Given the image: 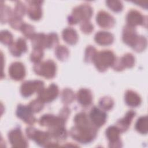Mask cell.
I'll return each instance as SVG.
<instances>
[{
  "label": "cell",
  "mask_w": 148,
  "mask_h": 148,
  "mask_svg": "<svg viewBox=\"0 0 148 148\" xmlns=\"http://www.w3.org/2000/svg\"><path fill=\"white\" fill-rule=\"evenodd\" d=\"M27 49L26 42L24 39L19 38L17 40L10 45L9 50L10 53L14 56H20L22 53L26 51Z\"/></svg>",
  "instance_id": "obj_15"
},
{
  "label": "cell",
  "mask_w": 148,
  "mask_h": 148,
  "mask_svg": "<svg viewBox=\"0 0 148 148\" xmlns=\"http://www.w3.org/2000/svg\"><path fill=\"white\" fill-rule=\"evenodd\" d=\"M28 106L32 112H39L43 109V102L38 98V99L31 101Z\"/></svg>",
  "instance_id": "obj_28"
},
{
  "label": "cell",
  "mask_w": 148,
  "mask_h": 148,
  "mask_svg": "<svg viewBox=\"0 0 148 148\" xmlns=\"http://www.w3.org/2000/svg\"><path fill=\"white\" fill-rule=\"evenodd\" d=\"M115 60L116 57L113 52L109 50H103L96 54L93 62L99 71L103 72L109 66L113 65Z\"/></svg>",
  "instance_id": "obj_2"
},
{
  "label": "cell",
  "mask_w": 148,
  "mask_h": 148,
  "mask_svg": "<svg viewBox=\"0 0 148 148\" xmlns=\"http://www.w3.org/2000/svg\"><path fill=\"white\" fill-rule=\"evenodd\" d=\"M90 117L92 123L95 126L99 127L104 124L106 119V114L97 107H94L91 110Z\"/></svg>",
  "instance_id": "obj_11"
},
{
  "label": "cell",
  "mask_w": 148,
  "mask_h": 148,
  "mask_svg": "<svg viewBox=\"0 0 148 148\" xmlns=\"http://www.w3.org/2000/svg\"><path fill=\"white\" fill-rule=\"evenodd\" d=\"M32 112L28 106L19 105L17 107L16 114L17 117L28 124H33L35 122V118L32 114Z\"/></svg>",
  "instance_id": "obj_12"
},
{
  "label": "cell",
  "mask_w": 148,
  "mask_h": 148,
  "mask_svg": "<svg viewBox=\"0 0 148 148\" xmlns=\"http://www.w3.org/2000/svg\"><path fill=\"white\" fill-rule=\"evenodd\" d=\"M76 125L70 131L72 138L76 141L86 144L92 142L97 135V129L91 123L85 113H79L75 117Z\"/></svg>",
  "instance_id": "obj_1"
},
{
  "label": "cell",
  "mask_w": 148,
  "mask_h": 148,
  "mask_svg": "<svg viewBox=\"0 0 148 148\" xmlns=\"http://www.w3.org/2000/svg\"><path fill=\"white\" fill-rule=\"evenodd\" d=\"M125 100L127 104L132 107L138 106L141 101L139 96L135 92L130 90H128L126 92L125 95Z\"/></svg>",
  "instance_id": "obj_19"
},
{
  "label": "cell",
  "mask_w": 148,
  "mask_h": 148,
  "mask_svg": "<svg viewBox=\"0 0 148 148\" xmlns=\"http://www.w3.org/2000/svg\"><path fill=\"white\" fill-rule=\"evenodd\" d=\"M58 39L57 34L51 33L47 36L46 38V47H52L58 43Z\"/></svg>",
  "instance_id": "obj_31"
},
{
  "label": "cell",
  "mask_w": 148,
  "mask_h": 148,
  "mask_svg": "<svg viewBox=\"0 0 148 148\" xmlns=\"http://www.w3.org/2000/svg\"><path fill=\"white\" fill-rule=\"evenodd\" d=\"M64 40L70 45H74L77 42V35L75 30L71 28H67L62 32Z\"/></svg>",
  "instance_id": "obj_20"
},
{
  "label": "cell",
  "mask_w": 148,
  "mask_h": 148,
  "mask_svg": "<svg viewBox=\"0 0 148 148\" xmlns=\"http://www.w3.org/2000/svg\"><path fill=\"white\" fill-rule=\"evenodd\" d=\"M139 37L136 35L135 29L132 27L127 25L124 27L123 33V39L127 45L134 48L138 41Z\"/></svg>",
  "instance_id": "obj_13"
},
{
  "label": "cell",
  "mask_w": 148,
  "mask_h": 148,
  "mask_svg": "<svg viewBox=\"0 0 148 148\" xmlns=\"http://www.w3.org/2000/svg\"><path fill=\"white\" fill-rule=\"evenodd\" d=\"M23 22L20 17H16L14 18H12L10 21V24L13 27V28H14L16 29H21V27L23 24H22Z\"/></svg>",
  "instance_id": "obj_34"
},
{
  "label": "cell",
  "mask_w": 148,
  "mask_h": 148,
  "mask_svg": "<svg viewBox=\"0 0 148 148\" xmlns=\"http://www.w3.org/2000/svg\"><path fill=\"white\" fill-rule=\"evenodd\" d=\"M77 101L83 106L89 105L92 99V94L89 90L82 88L80 89L77 94Z\"/></svg>",
  "instance_id": "obj_17"
},
{
  "label": "cell",
  "mask_w": 148,
  "mask_h": 148,
  "mask_svg": "<svg viewBox=\"0 0 148 148\" xmlns=\"http://www.w3.org/2000/svg\"><path fill=\"white\" fill-rule=\"evenodd\" d=\"M142 17L140 13L136 11H131L127 17V21L129 26L132 27L142 23Z\"/></svg>",
  "instance_id": "obj_21"
},
{
  "label": "cell",
  "mask_w": 148,
  "mask_h": 148,
  "mask_svg": "<svg viewBox=\"0 0 148 148\" xmlns=\"http://www.w3.org/2000/svg\"><path fill=\"white\" fill-rule=\"evenodd\" d=\"M135 113L134 112L130 110L127 113L124 118L117 121L116 123L117 128L119 129L120 132H124L127 130L129 126L130 125L133 117L135 116Z\"/></svg>",
  "instance_id": "obj_16"
},
{
  "label": "cell",
  "mask_w": 148,
  "mask_h": 148,
  "mask_svg": "<svg viewBox=\"0 0 148 148\" xmlns=\"http://www.w3.org/2000/svg\"><path fill=\"white\" fill-rule=\"evenodd\" d=\"M43 82L40 80L27 81L24 82L21 86V93L24 97L32 95L35 91L40 92L43 88Z\"/></svg>",
  "instance_id": "obj_6"
},
{
  "label": "cell",
  "mask_w": 148,
  "mask_h": 148,
  "mask_svg": "<svg viewBox=\"0 0 148 148\" xmlns=\"http://www.w3.org/2000/svg\"><path fill=\"white\" fill-rule=\"evenodd\" d=\"M28 14L31 19L37 20L41 17V10L39 5H31L28 9Z\"/></svg>",
  "instance_id": "obj_23"
},
{
  "label": "cell",
  "mask_w": 148,
  "mask_h": 148,
  "mask_svg": "<svg viewBox=\"0 0 148 148\" xmlns=\"http://www.w3.org/2000/svg\"><path fill=\"white\" fill-rule=\"evenodd\" d=\"M97 22L100 27L103 28H111L115 23L113 17L105 12H99L97 16Z\"/></svg>",
  "instance_id": "obj_14"
},
{
  "label": "cell",
  "mask_w": 148,
  "mask_h": 148,
  "mask_svg": "<svg viewBox=\"0 0 148 148\" xmlns=\"http://www.w3.org/2000/svg\"><path fill=\"white\" fill-rule=\"evenodd\" d=\"M121 62L124 68H131L134 65L135 59L131 54H127L121 58Z\"/></svg>",
  "instance_id": "obj_25"
},
{
  "label": "cell",
  "mask_w": 148,
  "mask_h": 148,
  "mask_svg": "<svg viewBox=\"0 0 148 148\" xmlns=\"http://www.w3.org/2000/svg\"><path fill=\"white\" fill-rule=\"evenodd\" d=\"M34 71L40 76H43L47 79L52 78L54 76L56 71V65L51 60L37 63L34 67Z\"/></svg>",
  "instance_id": "obj_4"
},
{
  "label": "cell",
  "mask_w": 148,
  "mask_h": 148,
  "mask_svg": "<svg viewBox=\"0 0 148 148\" xmlns=\"http://www.w3.org/2000/svg\"><path fill=\"white\" fill-rule=\"evenodd\" d=\"M8 138L10 143L14 147H27L28 142L20 128H15L9 132Z\"/></svg>",
  "instance_id": "obj_7"
},
{
  "label": "cell",
  "mask_w": 148,
  "mask_h": 148,
  "mask_svg": "<svg viewBox=\"0 0 148 148\" xmlns=\"http://www.w3.org/2000/svg\"><path fill=\"white\" fill-rule=\"evenodd\" d=\"M81 30L84 33H90L93 30V26L87 20L84 21L80 25Z\"/></svg>",
  "instance_id": "obj_35"
},
{
  "label": "cell",
  "mask_w": 148,
  "mask_h": 148,
  "mask_svg": "<svg viewBox=\"0 0 148 148\" xmlns=\"http://www.w3.org/2000/svg\"><path fill=\"white\" fill-rule=\"evenodd\" d=\"M95 40L101 45H109L113 42V36L109 32L100 31L95 34Z\"/></svg>",
  "instance_id": "obj_18"
},
{
  "label": "cell",
  "mask_w": 148,
  "mask_h": 148,
  "mask_svg": "<svg viewBox=\"0 0 148 148\" xmlns=\"http://www.w3.org/2000/svg\"><path fill=\"white\" fill-rule=\"evenodd\" d=\"M147 117H141L136 123L135 128L140 133L146 134L147 132Z\"/></svg>",
  "instance_id": "obj_22"
},
{
  "label": "cell",
  "mask_w": 148,
  "mask_h": 148,
  "mask_svg": "<svg viewBox=\"0 0 148 148\" xmlns=\"http://www.w3.org/2000/svg\"><path fill=\"white\" fill-rule=\"evenodd\" d=\"M120 131L114 126L109 127L106 131V135L109 140V146L111 147H120L122 146L119 136Z\"/></svg>",
  "instance_id": "obj_8"
},
{
  "label": "cell",
  "mask_w": 148,
  "mask_h": 148,
  "mask_svg": "<svg viewBox=\"0 0 148 148\" xmlns=\"http://www.w3.org/2000/svg\"><path fill=\"white\" fill-rule=\"evenodd\" d=\"M26 133L29 139H33L38 145L41 146L49 147L51 143L50 140L51 136L49 132L40 131L35 128L29 127L27 128Z\"/></svg>",
  "instance_id": "obj_3"
},
{
  "label": "cell",
  "mask_w": 148,
  "mask_h": 148,
  "mask_svg": "<svg viewBox=\"0 0 148 148\" xmlns=\"http://www.w3.org/2000/svg\"><path fill=\"white\" fill-rule=\"evenodd\" d=\"M74 94L70 89H65L62 93V101L65 103H69L74 99Z\"/></svg>",
  "instance_id": "obj_26"
},
{
  "label": "cell",
  "mask_w": 148,
  "mask_h": 148,
  "mask_svg": "<svg viewBox=\"0 0 148 148\" xmlns=\"http://www.w3.org/2000/svg\"><path fill=\"white\" fill-rule=\"evenodd\" d=\"M91 9L88 6H82L78 7L72 13V14L68 18V22L71 24H76L80 20L86 21L91 16Z\"/></svg>",
  "instance_id": "obj_5"
},
{
  "label": "cell",
  "mask_w": 148,
  "mask_h": 148,
  "mask_svg": "<svg viewBox=\"0 0 148 148\" xmlns=\"http://www.w3.org/2000/svg\"><path fill=\"white\" fill-rule=\"evenodd\" d=\"M1 41L6 45H10L13 42V36L10 32L3 31L1 32Z\"/></svg>",
  "instance_id": "obj_27"
},
{
  "label": "cell",
  "mask_w": 148,
  "mask_h": 148,
  "mask_svg": "<svg viewBox=\"0 0 148 148\" xmlns=\"http://www.w3.org/2000/svg\"><path fill=\"white\" fill-rule=\"evenodd\" d=\"M43 55V53L42 49L35 48L31 54V60L34 62H38L42 58Z\"/></svg>",
  "instance_id": "obj_33"
},
{
  "label": "cell",
  "mask_w": 148,
  "mask_h": 148,
  "mask_svg": "<svg viewBox=\"0 0 148 148\" xmlns=\"http://www.w3.org/2000/svg\"><path fill=\"white\" fill-rule=\"evenodd\" d=\"M10 77L15 80H22L25 75L24 65L20 62H15L11 64L9 69Z\"/></svg>",
  "instance_id": "obj_10"
},
{
  "label": "cell",
  "mask_w": 148,
  "mask_h": 148,
  "mask_svg": "<svg viewBox=\"0 0 148 148\" xmlns=\"http://www.w3.org/2000/svg\"><path fill=\"white\" fill-rule=\"evenodd\" d=\"M23 34L27 38H31L34 36V27L30 25L23 24V26L21 28Z\"/></svg>",
  "instance_id": "obj_30"
},
{
  "label": "cell",
  "mask_w": 148,
  "mask_h": 148,
  "mask_svg": "<svg viewBox=\"0 0 148 148\" xmlns=\"http://www.w3.org/2000/svg\"><path fill=\"white\" fill-rule=\"evenodd\" d=\"M58 94L57 86L54 84H51L47 88L43 89L39 92V99L43 102H49L54 100Z\"/></svg>",
  "instance_id": "obj_9"
},
{
  "label": "cell",
  "mask_w": 148,
  "mask_h": 148,
  "mask_svg": "<svg viewBox=\"0 0 148 148\" xmlns=\"http://www.w3.org/2000/svg\"><path fill=\"white\" fill-rule=\"evenodd\" d=\"M113 101L109 97H104L100 99L99 105L105 110H109L113 106Z\"/></svg>",
  "instance_id": "obj_29"
},
{
  "label": "cell",
  "mask_w": 148,
  "mask_h": 148,
  "mask_svg": "<svg viewBox=\"0 0 148 148\" xmlns=\"http://www.w3.org/2000/svg\"><path fill=\"white\" fill-rule=\"evenodd\" d=\"M57 57L60 60H64L67 58L69 54L68 50L64 46H60L57 47L56 50Z\"/></svg>",
  "instance_id": "obj_24"
},
{
  "label": "cell",
  "mask_w": 148,
  "mask_h": 148,
  "mask_svg": "<svg viewBox=\"0 0 148 148\" xmlns=\"http://www.w3.org/2000/svg\"><path fill=\"white\" fill-rule=\"evenodd\" d=\"M97 54L96 50L94 47L92 46H89L87 48L86 54H85V60L87 62H92Z\"/></svg>",
  "instance_id": "obj_32"
},
{
  "label": "cell",
  "mask_w": 148,
  "mask_h": 148,
  "mask_svg": "<svg viewBox=\"0 0 148 148\" xmlns=\"http://www.w3.org/2000/svg\"><path fill=\"white\" fill-rule=\"evenodd\" d=\"M10 14V10L8 8H7V9H5V10H3L1 8V22H6L9 18Z\"/></svg>",
  "instance_id": "obj_36"
}]
</instances>
